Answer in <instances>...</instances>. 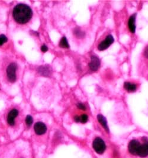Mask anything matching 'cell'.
Here are the masks:
<instances>
[{
  "instance_id": "6da1fadb",
  "label": "cell",
  "mask_w": 148,
  "mask_h": 158,
  "mask_svg": "<svg viewBox=\"0 0 148 158\" xmlns=\"http://www.w3.org/2000/svg\"><path fill=\"white\" fill-rule=\"evenodd\" d=\"M0 158H33L31 148L26 142L11 143L0 148Z\"/></svg>"
},
{
  "instance_id": "7a4b0ae2",
  "label": "cell",
  "mask_w": 148,
  "mask_h": 158,
  "mask_svg": "<svg viewBox=\"0 0 148 158\" xmlns=\"http://www.w3.org/2000/svg\"><path fill=\"white\" fill-rule=\"evenodd\" d=\"M14 19L20 24H25L29 22L33 15L31 8L24 4H18L14 8L13 11Z\"/></svg>"
},
{
  "instance_id": "3957f363",
  "label": "cell",
  "mask_w": 148,
  "mask_h": 158,
  "mask_svg": "<svg viewBox=\"0 0 148 158\" xmlns=\"http://www.w3.org/2000/svg\"><path fill=\"white\" fill-rule=\"evenodd\" d=\"M93 148L97 154L102 155L106 151V146L102 138L96 137L93 142Z\"/></svg>"
},
{
  "instance_id": "277c9868",
  "label": "cell",
  "mask_w": 148,
  "mask_h": 158,
  "mask_svg": "<svg viewBox=\"0 0 148 158\" xmlns=\"http://www.w3.org/2000/svg\"><path fill=\"white\" fill-rule=\"evenodd\" d=\"M143 140V144L139 143L136 152V155L141 158H145L148 156V139L144 138Z\"/></svg>"
},
{
  "instance_id": "5b68a950",
  "label": "cell",
  "mask_w": 148,
  "mask_h": 158,
  "mask_svg": "<svg viewBox=\"0 0 148 158\" xmlns=\"http://www.w3.org/2000/svg\"><path fill=\"white\" fill-rule=\"evenodd\" d=\"M17 65L15 63H11L7 69V75L8 80L11 83H14L16 80Z\"/></svg>"
},
{
  "instance_id": "8992f818",
  "label": "cell",
  "mask_w": 148,
  "mask_h": 158,
  "mask_svg": "<svg viewBox=\"0 0 148 158\" xmlns=\"http://www.w3.org/2000/svg\"><path fill=\"white\" fill-rule=\"evenodd\" d=\"M114 42V38L113 37L112 35L109 34L106 38L105 40H104L98 45V49L100 51H103L108 49L109 47Z\"/></svg>"
},
{
  "instance_id": "52a82bcc",
  "label": "cell",
  "mask_w": 148,
  "mask_h": 158,
  "mask_svg": "<svg viewBox=\"0 0 148 158\" xmlns=\"http://www.w3.org/2000/svg\"><path fill=\"white\" fill-rule=\"evenodd\" d=\"M47 128L46 125L43 122H37L34 126V131L36 135L41 136L44 135L47 132Z\"/></svg>"
},
{
  "instance_id": "ba28073f",
  "label": "cell",
  "mask_w": 148,
  "mask_h": 158,
  "mask_svg": "<svg viewBox=\"0 0 148 158\" xmlns=\"http://www.w3.org/2000/svg\"><path fill=\"white\" fill-rule=\"evenodd\" d=\"M18 111L16 108L11 110L9 112L7 118V121L9 126L13 127L16 124L15 120L16 117L18 116Z\"/></svg>"
},
{
  "instance_id": "9c48e42d",
  "label": "cell",
  "mask_w": 148,
  "mask_h": 158,
  "mask_svg": "<svg viewBox=\"0 0 148 158\" xmlns=\"http://www.w3.org/2000/svg\"><path fill=\"white\" fill-rule=\"evenodd\" d=\"M100 67V60L96 56L91 57V62L89 63V68L92 71H97Z\"/></svg>"
},
{
  "instance_id": "30bf717a",
  "label": "cell",
  "mask_w": 148,
  "mask_h": 158,
  "mask_svg": "<svg viewBox=\"0 0 148 158\" xmlns=\"http://www.w3.org/2000/svg\"><path fill=\"white\" fill-rule=\"evenodd\" d=\"M139 143L140 142L137 140H132L128 145L129 152L132 155H136V152Z\"/></svg>"
},
{
  "instance_id": "8fae6325",
  "label": "cell",
  "mask_w": 148,
  "mask_h": 158,
  "mask_svg": "<svg viewBox=\"0 0 148 158\" xmlns=\"http://www.w3.org/2000/svg\"><path fill=\"white\" fill-rule=\"evenodd\" d=\"M136 14H133L131 15L129 18V21H128V27H129V29L132 33H134L136 31V25H135V21H136Z\"/></svg>"
},
{
  "instance_id": "7c38bea8",
  "label": "cell",
  "mask_w": 148,
  "mask_h": 158,
  "mask_svg": "<svg viewBox=\"0 0 148 158\" xmlns=\"http://www.w3.org/2000/svg\"><path fill=\"white\" fill-rule=\"evenodd\" d=\"M38 71L39 74L45 76H48L50 75L51 74V69L49 67L47 66H41L40 67Z\"/></svg>"
},
{
  "instance_id": "4fadbf2b",
  "label": "cell",
  "mask_w": 148,
  "mask_h": 158,
  "mask_svg": "<svg viewBox=\"0 0 148 158\" xmlns=\"http://www.w3.org/2000/svg\"><path fill=\"white\" fill-rule=\"evenodd\" d=\"M97 119H98V122L102 124V126L105 129V130H106L109 133V126H108V124H107V122L106 120V119L102 114H98L97 115Z\"/></svg>"
},
{
  "instance_id": "5bb4252c",
  "label": "cell",
  "mask_w": 148,
  "mask_h": 158,
  "mask_svg": "<svg viewBox=\"0 0 148 158\" xmlns=\"http://www.w3.org/2000/svg\"><path fill=\"white\" fill-rule=\"evenodd\" d=\"M124 88L125 90L129 92H134L137 89V87L136 85L134 83H128V82H126L124 83Z\"/></svg>"
},
{
  "instance_id": "9a60e30c",
  "label": "cell",
  "mask_w": 148,
  "mask_h": 158,
  "mask_svg": "<svg viewBox=\"0 0 148 158\" xmlns=\"http://www.w3.org/2000/svg\"><path fill=\"white\" fill-rule=\"evenodd\" d=\"M59 46L60 47H61L62 48H69V45H68V42L67 41V39L65 37H63L62 39L60 41L59 43Z\"/></svg>"
},
{
  "instance_id": "2e32d148",
  "label": "cell",
  "mask_w": 148,
  "mask_h": 158,
  "mask_svg": "<svg viewBox=\"0 0 148 158\" xmlns=\"http://www.w3.org/2000/svg\"><path fill=\"white\" fill-rule=\"evenodd\" d=\"M25 122H26V125L28 126V127H30L31 126L33 123V117H31V115H28L26 116V119H25Z\"/></svg>"
},
{
  "instance_id": "e0dca14e",
  "label": "cell",
  "mask_w": 148,
  "mask_h": 158,
  "mask_svg": "<svg viewBox=\"0 0 148 158\" xmlns=\"http://www.w3.org/2000/svg\"><path fill=\"white\" fill-rule=\"evenodd\" d=\"M88 117L86 114H82L81 116H80V122L84 124L88 121Z\"/></svg>"
},
{
  "instance_id": "ac0fdd59",
  "label": "cell",
  "mask_w": 148,
  "mask_h": 158,
  "mask_svg": "<svg viewBox=\"0 0 148 158\" xmlns=\"http://www.w3.org/2000/svg\"><path fill=\"white\" fill-rule=\"evenodd\" d=\"M7 42V38L4 35L1 34L0 35V46H2L4 43Z\"/></svg>"
},
{
  "instance_id": "d6986e66",
  "label": "cell",
  "mask_w": 148,
  "mask_h": 158,
  "mask_svg": "<svg viewBox=\"0 0 148 158\" xmlns=\"http://www.w3.org/2000/svg\"><path fill=\"white\" fill-rule=\"evenodd\" d=\"M74 33L76 34V36L78 38H81L82 37V35L84 34L83 33V32L81 30H79V29H76L74 31Z\"/></svg>"
},
{
  "instance_id": "ffe728a7",
  "label": "cell",
  "mask_w": 148,
  "mask_h": 158,
  "mask_svg": "<svg viewBox=\"0 0 148 158\" xmlns=\"http://www.w3.org/2000/svg\"><path fill=\"white\" fill-rule=\"evenodd\" d=\"M77 107L81 110H86V106L82 103H78L77 104Z\"/></svg>"
},
{
  "instance_id": "44dd1931",
  "label": "cell",
  "mask_w": 148,
  "mask_h": 158,
  "mask_svg": "<svg viewBox=\"0 0 148 158\" xmlns=\"http://www.w3.org/2000/svg\"><path fill=\"white\" fill-rule=\"evenodd\" d=\"M41 51L43 52H46L48 51V47L46 45H43L41 47Z\"/></svg>"
},
{
  "instance_id": "7402d4cb",
  "label": "cell",
  "mask_w": 148,
  "mask_h": 158,
  "mask_svg": "<svg viewBox=\"0 0 148 158\" xmlns=\"http://www.w3.org/2000/svg\"><path fill=\"white\" fill-rule=\"evenodd\" d=\"M144 55H145V56L146 58H148V46L145 48V49Z\"/></svg>"
},
{
  "instance_id": "603a6c76",
  "label": "cell",
  "mask_w": 148,
  "mask_h": 158,
  "mask_svg": "<svg viewBox=\"0 0 148 158\" xmlns=\"http://www.w3.org/2000/svg\"><path fill=\"white\" fill-rule=\"evenodd\" d=\"M74 120L75 121V122H77V123L80 122V117L76 115V116L74 117Z\"/></svg>"
}]
</instances>
